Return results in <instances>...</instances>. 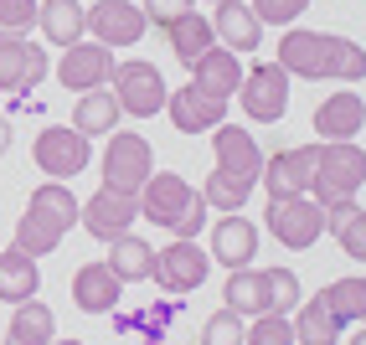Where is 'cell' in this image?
<instances>
[{"label":"cell","instance_id":"cell-34","mask_svg":"<svg viewBox=\"0 0 366 345\" xmlns=\"http://www.w3.org/2000/svg\"><path fill=\"white\" fill-rule=\"evenodd\" d=\"M263 284H268V314H295L305 304V289L295 279V268H263Z\"/></svg>","mask_w":366,"mask_h":345},{"label":"cell","instance_id":"cell-6","mask_svg":"<svg viewBox=\"0 0 366 345\" xmlns=\"http://www.w3.org/2000/svg\"><path fill=\"white\" fill-rule=\"evenodd\" d=\"M268 237L289 253H305L325 237V206L310 196H289V201H268Z\"/></svg>","mask_w":366,"mask_h":345},{"label":"cell","instance_id":"cell-7","mask_svg":"<svg viewBox=\"0 0 366 345\" xmlns=\"http://www.w3.org/2000/svg\"><path fill=\"white\" fill-rule=\"evenodd\" d=\"M289 72L279 62H253L242 67V88H237V104L253 124H279L284 109H289Z\"/></svg>","mask_w":366,"mask_h":345},{"label":"cell","instance_id":"cell-20","mask_svg":"<svg viewBox=\"0 0 366 345\" xmlns=\"http://www.w3.org/2000/svg\"><path fill=\"white\" fill-rule=\"evenodd\" d=\"M366 129V98L361 93H330L320 109H315V134L320 144H340V139H356Z\"/></svg>","mask_w":366,"mask_h":345},{"label":"cell","instance_id":"cell-44","mask_svg":"<svg viewBox=\"0 0 366 345\" xmlns=\"http://www.w3.org/2000/svg\"><path fill=\"white\" fill-rule=\"evenodd\" d=\"M155 345H160V340H155Z\"/></svg>","mask_w":366,"mask_h":345},{"label":"cell","instance_id":"cell-29","mask_svg":"<svg viewBox=\"0 0 366 345\" xmlns=\"http://www.w3.org/2000/svg\"><path fill=\"white\" fill-rule=\"evenodd\" d=\"M289 319H295V340H300V345H335L340 335H346V325L330 314V304L320 299V294H315V299H305Z\"/></svg>","mask_w":366,"mask_h":345},{"label":"cell","instance_id":"cell-27","mask_svg":"<svg viewBox=\"0 0 366 345\" xmlns=\"http://www.w3.org/2000/svg\"><path fill=\"white\" fill-rule=\"evenodd\" d=\"M109 268H114V279L119 284H144V279H155V248L144 237H134V232H124L119 242H109V258H104Z\"/></svg>","mask_w":366,"mask_h":345},{"label":"cell","instance_id":"cell-35","mask_svg":"<svg viewBox=\"0 0 366 345\" xmlns=\"http://www.w3.org/2000/svg\"><path fill=\"white\" fill-rule=\"evenodd\" d=\"M242 345H300L295 340V319L289 314H258L248 325V340Z\"/></svg>","mask_w":366,"mask_h":345},{"label":"cell","instance_id":"cell-1","mask_svg":"<svg viewBox=\"0 0 366 345\" xmlns=\"http://www.w3.org/2000/svg\"><path fill=\"white\" fill-rule=\"evenodd\" d=\"M274 62L289 72V78H305V83H346V88H356L366 78V46H356L351 36H335V31L289 26Z\"/></svg>","mask_w":366,"mask_h":345},{"label":"cell","instance_id":"cell-14","mask_svg":"<svg viewBox=\"0 0 366 345\" xmlns=\"http://www.w3.org/2000/svg\"><path fill=\"white\" fill-rule=\"evenodd\" d=\"M212 274V253H202L197 242H170V248L155 253V284L165 294H191V289H202Z\"/></svg>","mask_w":366,"mask_h":345},{"label":"cell","instance_id":"cell-4","mask_svg":"<svg viewBox=\"0 0 366 345\" xmlns=\"http://www.w3.org/2000/svg\"><path fill=\"white\" fill-rule=\"evenodd\" d=\"M366 186V150L356 139L340 144H320V160H315V181H310V201H320L325 211L356 201V191Z\"/></svg>","mask_w":366,"mask_h":345},{"label":"cell","instance_id":"cell-32","mask_svg":"<svg viewBox=\"0 0 366 345\" xmlns=\"http://www.w3.org/2000/svg\"><path fill=\"white\" fill-rule=\"evenodd\" d=\"M258 191V181H248V176H232V170H212L207 176V186H202V196H207V206L212 211H242L248 206V196Z\"/></svg>","mask_w":366,"mask_h":345},{"label":"cell","instance_id":"cell-38","mask_svg":"<svg viewBox=\"0 0 366 345\" xmlns=\"http://www.w3.org/2000/svg\"><path fill=\"white\" fill-rule=\"evenodd\" d=\"M253 16L263 21V26H295V21L310 11V0H248Z\"/></svg>","mask_w":366,"mask_h":345},{"label":"cell","instance_id":"cell-9","mask_svg":"<svg viewBox=\"0 0 366 345\" xmlns=\"http://www.w3.org/2000/svg\"><path fill=\"white\" fill-rule=\"evenodd\" d=\"M31 160H36L41 176L72 181V176H83V170H88V160H93V139L78 134L72 124H52V129H41V134H36Z\"/></svg>","mask_w":366,"mask_h":345},{"label":"cell","instance_id":"cell-17","mask_svg":"<svg viewBox=\"0 0 366 345\" xmlns=\"http://www.w3.org/2000/svg\"><path fill=\"white\" fill-rule=\"evenodd\" d=\"M165 114H170V124H176L181 134H212L217 124H227V104L212 98V93H202L197 83H186V88L170 93Z\"/></svg>","mask_w":366,"mask_h":345},{"label":"cell","instance_id":"cell-36","mask_svg":"<svg viewBox=\"0 0 366 345\" xmlns=\"http://www.w3.org/2000/svg\"><path fill=\"white\" fill-rule=\"evenodd\" d=\"M242 340H248V319L232 309H217L202 325V345H242Z\"/></svg>","mask_w":366,"mask_h":345},{"label":"cell","instance_id":"cell-24","mask_svg":"<svg viewBox=\"0 0 366 345\" xmlns=\"http://www.w3.org/2000/svg\"><path fill=\"white\" fill-rule=\"evenodd\" d=\"M36 289H41V268H36V258L31 253H21L16 242L6 253H0V304H26V299H36Z\"/></svg>","mask_w":366,"mask_h":345},{"label":"cell","instance_id":"cell-37","mask_svg":"<svg viewBox=\"0 0 366 345\" xmlns=\"http://www.w3.org/2000/svg\"><path fill=\"white\" fill-rule=\"evenodd\" d=\"M41 16V0H0V36H26Z\"/></svg>","mask_w":366,"mask_h":345},{"label":"cell","instance_id":"cell-16","mask_svg":"<svg viewBox=\"0 0 366 345\" xmlns=\"http://www.w3.org/2000/svg\"><path fill=\"white\" fill-rule=\"evenodd\" d=\"M253 258H258V221L237 216V211L217 216L212 221V263L237 274V268H253Z\"/></svg>","mask_w":366,"mask_h":345},{"label":"cell","instance_id":"cell-12","mask_svg":"<svg viewBox=\"0 0 366 345\" xmlns=\"http://www.w3.org/2000/svg\"><path fill=\"white\" fill-rule=\"evenodd\" d=\"M144 26H150V16H144V6H134V0H99V6L88 11V31L99 46H109V52H119V46H134L144 36Z\"/></svg>","mask_w":366,"mask_h":345},{"label":"cell","instance_id":"cell-31","mask_svg":"<svg viewBox=\"0 0 366 345\" xmlns=\"http://www.w3.org/2000/svg\"><path fill=\"white\" fill-rule=\"evenodd\" d=\"M325 232H330V237L340 242V253H346V258L366 263V206L346 201V206L325 211Z\"/></svg>","mask_w":366,"mask_h":345},{"label":"cell","instance_id":"cell-13","mask_svg":"<svg viewBox=\"0 0 366 345\" xmlns=\"http://www.w3.org/2000/svg\"><path fill=\"white\" fill-rule=\"evenodd\" d=\"M114 67L119 57L99 41H78V46H62V62H57V83L67 93H88V88H104L114 83Z\"/></svg>","mask_w":366,"mask_h":345},{"label":"cell","instance_id":"cell-41","mask_svg":"<svg viewBox=\"0 0 366 345\" xmlns=\"http://www.w3.org/2000/svg\"><path fill=\"white\" fill-rule=\"evenodd\" d=\"M346 345H366V325H361V335H351V340H346Z\"/></svg>","mask_w":366,"mask_h":345},{"label":"cell","instance_id":"cell-25","mask_svg":"<svg viewBox=\"0 0 366 345\" xmlns=\"http://www.w3.org/2000/svg\"><path fill=\"white\" fill-rule=\"evenodd\" d=\"M119 119H124V109H119V98H114L109 83L78 93V109H72V129H78V134H88V139L93 134H114Z\"/></svg>","mask_w":366,"mask_h":345},{"label":"cell","instance_id":"cell-43","mask_svg":"<svg viewBox=\"0 0 366 345\" xmlns=\"http://www.w3.org/2000/svg\"><path fill=\"white\" fill-rule=\"evenodd\" d=\"M207 6H222V0H207Z\"/></svg>","mask_w":366,"mask_h":345},{"label":"cell","instance_id":"cell-23","mask_svg":"<svg viewBox=\"0 0 366 345\" xmlns=\"http://www.w3.org/2000/svg\"><path fill=\"white\" fill-rule=\"evenodd\" d=\"M36 26L52 46H78V41H88V6L83 0H41Z\"/></svg>","mask_w":366,"mask_h":345},{"label":"cell","instance_id":"cell-10","mask_svg":"<svg viewBox=\"0 0 366 345\" xmlns=\"http://www.w3.org/2000/svg\"><path fill=\"white\" fill-rule=\"evenodd\" d=\"M315 160H320V139H315V144H295V150H274V155H268V160H263V176H258V186L268 191V201L310 196Z\"/></svg>","mask_w":366,"mask_h":345},{"label":"cell","instance_id":"cell-40","mask_svg":"<svg viewBox=\"0 0 366 345\" xmlns=\"http://www.w3.org/2000/svg\"><path fill=\"white\" fill-rule=\"evenodd\" d=\"M11 150V134H6V124H0V155H6Z\"/></svg>","mask_w":366,"mask_h":345},{"label":"cell","instance_id":"cell-42","mask_svg":"<svg viewBox=\"0 0 366 345\" xmlns=\"http://www.w3.org/2000/svg\"><path fill=\"white\" fill-rule=\"evenodd\" d=\"M52 345H83V340H52Z\"/></svg>","mask_w":366,"mask_h":345},{"label":"cell","instance_id":"cell-22","mask_svg":"<svg viewBox=\"0 0 366 345\" xmlns=\"http://www.w3.org/2000/svg\"><path fill=\"white\" fill-rule=\"evenodd\" d=\"M191 83H197L202 93H212V98H237V88H242V62H237V52H227V46H212L207 57H197L191 62Z\"/></svg>","mask_w":366,"mask_h":345},{"label":"cell","instance_id":"cell-30","mask_svg":"<svg viewBox=\"0 0 366 345\" xmlns=\"http://www.w3.org/2000/svg\"><path fill=\"white\" fill-rule=\"evenodd\" d=\"M170 36V52H176L186 67L197 62V57H207L212 46H217V31H212V16H202V11H191V16H181L176 26L165 31Z\"/></svg>","mask_w":366,"mask_h":345},{"label":"cell","instance_id":"cell-26","mask_svg":"<svg viewBox=\"0 0 366 345\" xmlns=\"http://www.w3.org/2000/svg\"><path fill=\"white\" fill-rule=\"evenodd\" d=\"M57 340V314L52 304L26 299L11 309V325H6V345H52Z\"/></svg>","mask_w":366,"mask_h":345},{"label":"cell","instance_id":"cell-33","mask_svg":"<svg viewBox=\"0 0 366 345\" xmlns=\"http://www.w3.org/2000/svg\"><path fill=\"white\" fill-rule=\"evenodd\" d=\"M320 299L330 304V314L340 319V325H366V279H335L320 289Z\"/></svg>","mask_w":366,"mask_h":345},{"label":"cell","instance_id":"cell-28","mask_svg":"<svg viewBox=\"0 0 366 345\" xmlns=\"http://www.w3.org/2000/svg\"><path fill=\"white\" fill-rule=\"evenodd\" d=\"M222 309L242 314V319H258L268 314V284H263V268H237V274H227V289H222Z\"/></svg>","mask_w":366,"mask_h":345},{"label":"cell","instance_id":"cell-39","mask_svg":"<svg viewBox=\"0 0 366 345\" xmlns=\"http://www.w3.org/2000/svg\"><path fill=\"white\" fill-rule=\"evenodd\" d=\"M191 11H197V0H144V16H150V26H160V31H170Z\"/></svg>","mask_w":366,"mask_h":345},{"label":"cell","instance_id":"cell-8","mask_svg":"<svg viewBox=\"0 0 366 345\" xmlns=\"http://www.w3.org/2000/svg\"><path fill=\"white\" fill-rule=\"evenodd\" d=\"M109 88H114L119 109H124L129 119H155V114H165V98H170V88H165V78H160V67L144 62V57L119 62Z\"/></svg>","mask_w":366,"mask_h":345},{"label":"cell","instance_id":"cell-5","mask_svg":"<svg viewBox=\"0 0 366 345\" xmlns=\"http://www.w3.org/2000/svg\"><path fill=\"white\" fill-rule=\"evenodd\" d=\"M155 176V150L144 134H129V129H114L109 144H104V186L109 191H124V196H139L144 181Z\"/></svg>","mask_w":366,"mask_h":345},{"label":"cell","instance_id":"cell-18","mask_svg":"<svg viewBox=\"0 0 366 345\" xmlns=\"http://www.w3.org/2000/svg\"><path fill=\"white\" fill-rule=\"evenodd\" d=\"M212 160H217V170H232V176H248V181L263 176V150L242 124H217L212 129Z\"/></svg>","mask_w":366,"mask_h":345},{"label":"cell","instance_id":"cell-11","mask_svg":"<svg viewBox=\"0 0 366 345\" xmlns=\"http://www.w3.org/2000/svg\"><path fill=\"white\" fill-rule=\"evenodd\" d=\"M134 221H139V196H124V191L99 186V191L83 201L78 227H83L88 237H99V242H119L124 232H134Z\"/></svg>","mask_w":366,"mask_h":345},{"label":"cell","instance_id":"cell-21","mask_svg":"<svg viewBox=\"0 0 366 345\" xmlns=\"http://www.w3.org/2000/svg\"><path fill=\"white\" fill-rule=\"evenodd\" d=\"M119 299H124V284L114 279L109 263H83L78 274H72V304L83 314H114Z\"/></svg>","mask_w":366,"mask_h":345},{"label":"cell","instance_id":"cell-19","mask_svg":"<svg viewBox=\"0 0 366 345\" xmlns=\"http://www.w3.org/2000/svg\"><path fill=\"white\" fill-rule=\"evenodd\" d=\"M212 31H217V46H227V52H258L263 41V21L253 16L248 0H222V6H212Z\"/></svg>","mask_w":366,"mask_h":345},{"label":"cell","instance_id":"cell-15","mask_svg":"<svg viewBox=\"0 0 366 345\" xmlns=\"http://www.w3.org/2000/svg\"><path fill=\"white\" fill-rule=\"evenodd\" d=\"M46 72H52V62H46V52L36 41L0 36V93H31Z\"/></svg>","mask_w":366,"mask_h":345},{"label":"cell","instance_id":"cell-2","mask_svg":"<svg viewBox=\"0 0 366 345\" xmlns=\"http://www.w3.org/2000/svg\"><path fill=\"white\" fill-rule=\"evenodd\" d=\"M78 216H83V201L67 191V181H46V186H36L31 201H26V211L16 216V248L31 253V258L57 253L62 237L78 227Z\"/></svg>","mask_w":366,"mask_h":345},{"label":"cell","instance_id":"cell-3","mask_svg":"<svg viewBox=\"0 0 366 345\" xmlns=\"http://www.w3.org/2000/svg\"><path fill=\"white\" fill-rule=\"evenodd\" d=\"M207 211H212L207 196L176 170H155L139 191V216L155 221V227H170L181 242H197V232L207 227Z\"/></svg>","mask_w":366,"mask_h":345}]
</instances>
